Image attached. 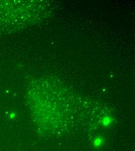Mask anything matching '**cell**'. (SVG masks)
I'll return each mask as SVG.
<instances>
[{"instance_id":"1","label":"cell","mask_w":135,"mask_h":151,"mask_svg":"<svg viewBox=\"0 0 135 151\" xmlns=\"http://www.w3.org/2000/svg\"><path fill=\"white\" fill-rule=\"evenodd\" d=\"M110 123V119H109V118H105V119H104L103 123H104V125L108 124Z\"/></svg>"}]
</instances>
